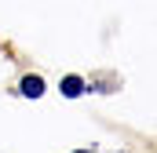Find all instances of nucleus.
<instances>
[{
    "label": "nucleus",
    "mask_w": 157,
    "mask_h": 153,
    "mask_svg": "<svg viewBox=\"0 0 157 153\" xmlns=\"http://www.w3.org/2000/svg\"><path fill=\"white\" fill-rule=\"evenodd\" d=\"M22 95L40 99V95H44V80H40V76H26V80H22Z\"/></svg>",
    "instance_id": "1"
},
{
    "label": "nucleus",
    "mask_w": 157,
    "mask_h": 153,
    "mask_svg": "<svg viewBox=\"0 0 157 153\" xmlns=\"http://www.w3.org/2000/svg\"><path fill=\"white\" fill-rule=\"evenodd\" d=\"M80 91H84V80H80V76H66V80H62V95H66V99H77Z\"/></svg>",
    "instance_id": "2"
},
{
    "label": "nucleus",
    "mask_w": 157,
    "mask_h": 153,
    "mask_svg": "<svg viewBox=\"0 0 157 153\" xmlns=\"http://www.w3.org/2000/svg\"><path fill=\"white\" fill-rule=\"evenodd\" d=\"M77 153H91V150H77Z\"/></svg>",
    "instance_id": "3"
}]
</instances>
